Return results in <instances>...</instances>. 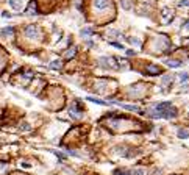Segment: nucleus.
Instances as JSON below:
<instances>
[{
  "label": "nucleus",
  "instance_id": "1",
  "mask_svg": "<svg viewBox=\"0 0 189 175\" xmlns=\"http://www.w3.org/2000/svg\"><path fill=\"white\" fill-rule=\"evenodd\" d=\"M152 116L153 117H175L177 109L170 105V102H161L153 106Z\"/></svg>",
  "mask_w": 189,
  "mask_h": 175
},
{
  "label": "nucleus",
  "instance_id": "2",
  "mask_svg": "<svg viewBox=\"0 0 189 175\" xmlns=\"http://www.w3.org/2000/svg\"><path fill=\"white\" fill-rule=\"evenodd\" d=\"M25 33H27V35H28L30 38H38V36H39V30H38V27H35V25L27 27Z\"/></svg>",
  "mask_w": 189,
  "mask_h": 175
},
{
  "label": "nucleus",
  "instance_id": "3",
  "mask_svg": "<svg viewBox=\"0 0 189 175\" xmlns=\"http://www.w3.org/2000/svg\"><path fill=\"white\" fill-rule=\"evenodd\" d=\"M109 2H111V0H94V5H96V8L103 9V8H106L109 5Z\"/></svg>",
  "mask_w": 189,
  "mask_h": 175
},
{
  "label": "nucleus",
  "instance_id": "4",
  "mask_svg": "<svg viewBox=\"0 0 189 175\" xmlns=\"http://www.w3.org/2000/svg\"><path fill=\"white\" fill-rule=\"evenodd\" d=\"M146 72L150 74V75H158L159 74V67H156V66H147Z\"/></svg>",
  "mask_w": 189,
  "mask_h": 175
},
{
  "label": "nucleus",
  "instance_id": "5",
  "mask_svg": "<svg viewBox=\"0 0 189 175\" xmlns=\"http://www.w3.org/2000/svg\"><path fill=\"white\" fill-rule=\"evenodd\" d=\"M166 64H167L169 67H180V66H181L180 61H174V59H167V61H166Z\"/></svg>",
  "mask_w": 189,
  "mask_h": 175
},
{
  "label": "nucleus",
  "instance_id": "6",
  "mask_svg": "<svg viewBox=\"0 0 189 175\" xmlns=\"http://www.w3.org/2000/svg\"><path fill=\"white\" fill-rule=\"evenodd\" d=\"M88 100H89V102H94V103H97V105H106V102L100 100V98H96V97H88Z\"/></svg>",
  "mask_w": 189,
  "mask_h": 175
},
{
  "label": "nucleus",
  "instance_id": "7",
  "mask_svg": "<svg viewBox=\"0 0 189 175\" xmlns=\"http://www.w3.org/2000/svg\"><path fill=\"white\" fill-rule=\"evenodd\" d=\"M122 108L128 109V111H138V113H139V108L135 106V105H122Z\"/></svg>",
  "mask_w": 189,
  "mask_h": 175
},
{
  "label": "nucleus",
  "instance_id": "8",
  "mask_svg": "<svg viewBox=\"0 0 189 175\" xmlns=\"http://www.w3.org/2000/svg\"><path fill=\"white\" fill-rule=\"evenodd\" d=\"M178 136L180 138H183V139H186V138H189V133L186 130H178Z\"/></svg>",
  "mask_w": 189,
  "mask_h": 175
},
{
  "label": "nucleus",
  "instance_id": "9",
  "mask_svg": "<svg viewBox=\"0 0 189 175\" xmlns=\"http://www.w3.org/2000/svg\"><path fill=\"white\" fill-rule=\"evenodd\" d=\"M75 50H77V48L74 47V48H72V50H69L67 53H66V58H72V56H74V55H75Z\"/></svg>",
  "mask_w": 189,
  "mask_h": 175
},
{
  "label": "nucleus",
  "instance_id": "10",
  "mask_svg": "<svg viewBox=\"0 0 189 175\" xmlns=\"http://www.w3.org/2000/svg\"><path fill=\"white\" fill-rule=\"evenodd\" d=\"M188 78H189V75H188L186 72L180 74V80H181V81H188Z\"/></svg>",
  "mask_w": 189,
  "mask_h": 175
},
{
  "label": "nucleus",
  "instance_id": "11",
  "mask_svg": "<svg viewBox=\"0 0 189 175\" xmlns=\"http://www.w3.org/2000/svg\"><path fill=\"white\" fill-rule=\"evenodd\" d=\"M59 67H61L59 61H53V63H52V69H59Z\"/></svg>",
  "mask_w": 189,
  "mask_h": 175
},
{
  "label": "nucleus",
  "instance_id": "12",
  "mask_svg": "<svg viewBox=\"0 0 189 175\" xmlns=\"http://www.w3.org/2000/svg\"><path fill=\"white\" fill-rule=\"evenodd\" d=\"M31 13H33V14L36 13V8H35V5H33V3L30 5V8H28V14H31Z\"/></svg>",
  "mask_w": 189,
  "mask_h": 175
},
{
  "label": "nucleus",
  "instance_id": "13",
  "mask_svg": "<svg viewBox=\"0 0 189 175\" xmlns=\"http://www.w3.org/2000/svg\"><path fill=\"white\" fill-rule=\"evenodd\" d=\"M91 33H92V30H91V28H88V30H83V31H81V35L88 36V35H91Z\"/></svg>",
  "mask_w": 189,
  "mask_h": 175
},
{
  "label": "nucleus",
  "instance_id": "14",
  "mask_svg": "<svg viewBox=\"0 0 189 175\" xmlns=\"http://www.w3.org/2000/svg\"><path fill=\"white\" fill-rule=\"evenodd\" d=\"M180 5H181V7H189V0H181Z\"/></svg>",
  "mask_w": 189,
  "mask_h": 175
},
{
  "label": "nucleus",
  "instance_id": "15",
  "mask_svg": "<svg viewBox=\"0 0 189 175\" xmlns=\"http://www.w3.org/2000/svg\"><path fill=\"white\" fill-rule=\"evenodd\" d=\"M127 55H130V56H131V55H135V52H133V50H127Z\"/></svg>",
  "mask_w": 189,
  "mask_h": 175
}]
</instances>
